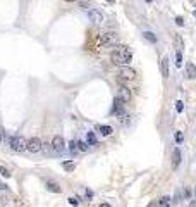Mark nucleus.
<instances>
[{"label":"nucleus","instance_id":"obj_33","mask_svg":"<svg viewBox=\"0 0 196 207\" xmlns=\"http://www.w3.org/2000/svg\"><path fill=\"white\" fill-rule=\"evenodd\" d=\"M100 207H112V205H110V204H105V202H103V204H100Z\"/></svg>","mask_w":196,"mask_h":207},{"label":"nucleus","instance_id":"obj_2","mask_svg":"<svg viewBox=\"0 0 196 207\" xmlns=\"http://www.w3.org/2000/svg\"><path fill=\"white\" fill-rule=\"evenodd\" d=\"M134 78H136V71H134V69H131V67H122V69L119 71L117 81H119L121 85H124L126 81H133Z\"/></svg>","mask_w":196,"mask_h":207},{"label":"nucleus","instance_id":"obj_22","mask_svg":"<svg viewBox=\"0 0 196 207\" xmlns=\"http://www.w3.org/2000/svg\"><path fill=\"white\" fill-rule=\"evenodd\" d=\"M69 204H71V205H74V207H78L79 205V204H81V198H76V197H71L69 198Z\"/></svg>","mask_w":196,"mask_h":207},{"label":"nucleus","instance_id":"obj_6","mask_svg":"<svg viewBox=\"0 0 196 207\" xmlns=\"http://www.w3.org/2000/svg\"><path fill=\"white\" fill-rule=\"evenodd\" d=\"M119 97L126 102V104H129V102L133 100V93H131V90L127 88L126 85H121V88H119Z\"/></svg>","mask_w":196,"mask_h":207},{"label":"nucleus","instance_id":"obj_34","mask_svg":"<svg viewBox=\"0 0 196 207\" xmlns=\"http://www.w3.org/2000/svg\"><path fill=\"white\" fill-rule=\"evenodd\" d=\"M107 2H110V4H113V2H115V0H107Z\"/></svg>","mask_w":196,"mask_h":207},{"label":"nucleus","instance_id":"obj_27","mask_svg":"<svg viewBox=\"0 0 196 207\" xmlns=\"http://www.w3.org/2000/svg\"><path fill=\"white\" fill-rule=\"evenodd\" d=\"M175 24H177V26H184V19L183 18H175Z\"/></svg>","mask_w":196,"mask_h":207},{"label":"nucleus","instance_id":"obj_18","mask_svg":"<svg viewBox=\"0 0 196 207\" xmlns=\"http://www.w3.org/2000/svg\"><path fill=\"white\" fill-rule=\"evenodd\" d=\"M62 168H64L65 169V171H74V169H76V164L74 162H72V161H65V162H62Z\"/></svg>","mask_w":196,"mask_h":207},{"label":"nucleus","instance_id":"obj_12","mask_svg":"<svg viewBox=\"0 0 196 207\" xmlns=\"http://www.w3.org/2000/svg\"><path fill=\"white\" fill-rule=\"evenodd\" d=\"M186 74L189 79H194L196 78V66L193 64V62H187L186 64Z\"/></svg>","mask_w":196,"mask_h":207},{"label":"nucleus","instance_id":"obj_10","mask_svg":"<svg viewBox=\"0 0 196 207\" xmlns=\"http://www.w3.org/2000/svg\"><path fill=\"white\" fill-rule=\"evenodd\" d=\"M179 164H181V150L174 149V152H172V168L177 169Z\"/></svg>","mask_w":196,"mask_h":207},{"label":"nucleus","instance_id":"obj_28","mask_svg":"<svg viewBox=\"0 0 196 207\" xmlns=\"http://www.w3.org/2000/svg\"><path fill=\"white\" fill-rule=\"evenodd\" d=\"M184 197H186V200H187L189 197H191V190H189V188H186V190H184Z\"/></svg>","mask_w":196,"mask_h":207},{"label":"nucleus","instance_id":"obj_4","mask_svg":"<svg viewBox=\"0 0 196 207\" xmlns=\"http://www.w3.org/2000/svg\"><path fill=\"white\" fill-rule=\"evenodd\" d=\"M52 147H53V150H55L57 154L64 152V149H65V141H64V138H62L60 135H55V137H53V140H52Z\"/></svg>","mask_w":196,"mask_h":207},{"label":"nucleus","instance_id":"obj_8","mask_svg":"<svg viewBox=\"0 0 196 207\" xmlns=\"http://www.w3.org/2000/svg\"><path fill=\"white\" fill-rule=\"evenodd\" d=\"M88 16H90V19H91L95 24H100L102 21H103V14L100 12L98 9H91V10H88Z\"/></svg>","mask_w":196,"mask_h":207},{"label":"nucleus","instance_id":"obj_32","mask_svg":"<svg viewBox=\"0 0 196 207\" xmlns=\"http://www.w3.org/2000/svg\"><path fill=\"white\" fill-rule=\"evenodd\" d=\"M187 207H196V200H191V202H189V205Z\"/></svg>","mask_w":196,"mask_h":207},{"label":"nucleus","instance_id":"obj_1","mask_svg":"<svg viewBox=\"0 0 196 207\" xmlns=\"http://www.w3.org/2000/svg\"><path fill=\"white\" fill-rule=\"evenodd\" d=\"M9 143H10V149L14 152H22V150L28 149V140H24L22 137H10Z\"/></svg>","mask_w":196,"mask_h":207},{"label":"nucleus","instance_id":"obj_9","mask_svg":"<svg viewBox=\"0 0 196 207\" xmlns=\"http://www.w3.org/2000/svg\"><path fill=\"white\" fill-rule=\"evenodd\" d=\"M170 64H169V57H163L160 62V71H162V78H169V69H170Z\"/></svg>","mask_w":196,"mask_h":207},{"label":"nucleus","instance_id":"obj_29","mask_svg":"<svg viewBox=\"0 0 196 207\" xmlns=\"http://www.w3.org/2000/svg\"><path fill=\"white\" fill-rule=\"evenodd\" d=\"M86 198H88V200H91V198H93V192H91V190H86Z\"/></svg>","mask_w":196,"mask_h":207},{"label":"nucleus","instance_id":"obj_16","mask_svg":"<svg viewBox=\"0 0 196 207\" xmlns=\"http://www.w3.org/2000/svg\"><path fill=\"white\" fill-rule=\"evenodd\" d=\"M86 140H88V145H98V140H96V137H95V133L93 131H90L86 135Z\"/></svg>","mask_w":196,"mask_h":207},{"label":"nucleus","instance_id":"obj_26","mask_svg":"<svg viewBox=\"0 0 196 207\" xmlns=\"http://www.w3.org/2000/svg\"><path fill=\"white\" fill-rule=\"evenodd\" d=\"M175 109H177V112H183V109H184L183 102H177V104H175Z\"/></svg>","mask_w":196,"mask_h":207},{"label":"nucleus","instance_id":"obj_25","mask_svg":"<svg viewBox=\"0 0 196 207\" xmlns=\"http://www.w3.org/2000/svg\"><path fill=\"white\" fill-rule=\"evenodd\" d=\"M183 133H181V131H177V133H175V141H177V143H183Z\"/></svg>","mask_w":196,"mask_h":207},{"label":"nucleus","instance_id":"obj_37","mask_svg":"<svg viewBox=\"0 0 196 207\" xmlns=\"http://www.w3.org/2000/svg\"><path fill=\"white\" fill-rule=\"evenodd\" d=\"M146 2H152V0H146Z\"/></svg>","mask_w":196,"mask_h":207},{"label":"nucleus","instance_id":"obj_24","mask_svg":"<svg viewBox=\"0 0 196 207\" xmlns=\"http://www.w3.org/2000/svg\"><path fill=\"white\" fill-rule=\"evenodd\" d=\"M0 174H2L4 178H9V176H10L9 169H7V168H4V166H0Z\"/></svg>","mask_w":196,"mask_h":207},{"label":"nucleus","instance_id":"obj_11","mask_svg":"<svg viewBox=\"0 0 196 207\" xmlns=\"http://www.w3.org/2000/svg\"><path fill=\"white\" fill-rule=\"evenodd\" d=\"M110 61H112L113 64H117V66H119V64H126V62H124V59H122V55L119 54L117 49H115L112 54H110Z\"/></svg>","mask_w":196,"mask_h":207},{"label":"nucleus","instance_id":"obj_3","mask_svg":"<svg viewBox=\"0 0 196 207\" xmlns=\"http://www.w3.org/2000/svg\"><path fill=\"white\" fill-rule=\"evenodd\" d=\"M41 149H43V141L40 140L38 137H31L29 140H28V149L31 154H36V152H41Z\"/></svg>","mask_w":196,"mask_h":207},{"label":"nucleus","instance_id":"obj_17","mask_svg":"<svg viewBox=\"0 0 196 207\" xmlns=\"http://www.w3.org/2000/svg\"><path fill=\"white\" fill-rule=\"evenodd\" d=\"M170 197L169 195H163V197L160 198V202H158V207H170Z\"/></svg>","mask_w":196,"mask_h":207},{"label":"nucleus","instance_id":"obj_15","mask_svg":"<svg viewBox=\"0 0 196 207\" xmlns=\"http://www.w3.org/2000/svg\"><path fill=\"white\" fill-rule=\"evenodd\" d=\"M96 128L100 129V133L103 135V137H110L113 133V129H112V126H96Z\"/></svg>","mask_w":196,"mask_h":207},{"label":"nucleus","instance_id":"obj_19","mask_svg":"<svg viewBox=\"0 0 196 207\" xmlns=\"http://www.w3.org/2000/svg\"><path fill=\"white\" fill-rule=\"evenodd\" d=\"M144 38L148 40V42H152V43H157V36L153 35L152 31H144Z\"/></svg>","mask_w":196,"mask_h":207},{"label":"nucleus","instance_id":"obj_31","mask_svg":"<svg viewBox=\"0 0 196 207\" xmlns=\"http://www.w3.org/2000/svg\"><path fill=\"white\" fill-rule=\"evenodd\" d=\"M7 188H9V186L5 185V183H0V190H7Z\"/></svg>","mask_w":196,"mask_h":207},{"label":"nucleus","instance_id":"obj_30","mask_svg":"<svg viewBox=\"0 0 196 207\" xmlns=\"http://www.w3.org/2000/svg\"><path fill=\"white\" fill-rule=\"evenodd\" d=\"M146 207H158V202H155V200H153V202H150Z\"/></svg>","mask_w":196,"mask_h":207},{"label":"nucleus","instance_id":"obj_21","mask_svg":"<svg viewBox=\"0 0 196 207\" xmlns=\"http://www.w3.org/2000/svg\"><path fill=\"white\" fill-rule=\"evenodd\" d=\"M78 149L81 152H88V143L86 141H78Z\"/></svg>","mask_w":196,"mask_h":207},{"label":"nucleus","instance_id":"obj_5","mask_svg":"<svg viewBox=\"0 0 196 207\" xmlns=\"http://www.w3.org/2000/svg\"><path fill=\"white\" fill-rule=\"evenodd\" d=\"M100 40H102V43L110 45V43H115V42H117V35L112 33V31H103L102 36H100Z\"/></svg>","mask_w":196,"mask_h":207},{"label":"nucleus","instance_id":"obj_38","mask_svg":"<svg viewBox=\"0 0 196 207\" xmlns=\"http://www.w3.org/2000/svg\"><path fill=\"white\" fill-rule=\"evenodd\" d=\"M194 192H196V190H194Z\"/></svg>","mask_w":196,"mask_h":207},{"label":"nucleus","instance_id":"obj_7","mask_svg":"<svg viewBox=\"0 0 196 207\" xmlns=\"http://www.w3.org/2000/svg\"><path fill=\"white\" fill-rule=\"evenodd\" d=\"M115 49H117V50H119V54L122 55L124 62H129L131 59H133V52H131L129 47H126V45H119V47H115Z\"/></svg>","mask_w":196,"mask_h":207},{"label":"nucleus","instance_id":"obj_20","mask_svg":"<svg viewBox=\"0 0 196 207\" xmlns=\"http://www.w3.org/2000/svg\"><path fill=\"white\" fill-rule=\"evenodd\" d=\"M175 66L177 67L183 66V54L181 52H175Z\"/></svg>","mask_w":196,"mask_h":207},{"label":"nucleus","instance_id":"obj_13","mask_svg":"<svg viewBox=\"0 0 196 207\" xmlns=\"http://www.w3.org/2000/svg\"><path fill=\"white\" fill-rule=\"evenodd\" d=\"M174 43H175V49H177V52H183L184 49V40L181 35H174Z\"/></svg>","mask_w":196,"mask_h":207},{"label":"nucleus","instance_id":"obj_36","mask_svg":"<svg viewBox=\"0 0 196 207\" xmlns=\"http://www.w3.org/2000/svg\"><path fill=\"white\" fill-rule=\"evenodd\" d=\"M0 140H2V131H0Z\"/></svg>","mask_w":196,"mask_h":207},{"label":"nucleus","instance_id":"obj_14","mask_svg":"<svg viewBox=\"0 0 196 207\" xmlns=\"http://www.w3.org/2000/svg\"><path fill=\"white\" fill-rule=\"evenodd\" d=\"M47 188L50 190V192H53V193H60V192H62V188L57 185V183H53V181H48V183H47Z\"/></svg>","mask_w":196,"mask_h":207},{"label":"nucleus","instance_id":"obj_23","mask_svg":"<svg viewBox=\"0 0 196 207\" xmlns=\"http://www.w3.org/2000/svg\"><path fill=\"white\" fill-rule=\"evenodd\" d=\"M69 150L72 152V154H76V150H78V141H76V140H72L69 143Z\"/></svg>","mask_w":196,"mask_h":207},{"label":"nucleus","instance_id":"obj_35","mask_svg":"<svg viewBox=\"0 0 196 207\" xmlns=\"http://www.w3.org/2000/svg\"><path fill=\"white\" fill-rule=\"evenodd\" d=\"M64 2H76V0H64Z\"/></svg>","mask_w":196,"mask_h":207}]
</instances>
